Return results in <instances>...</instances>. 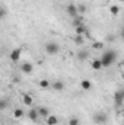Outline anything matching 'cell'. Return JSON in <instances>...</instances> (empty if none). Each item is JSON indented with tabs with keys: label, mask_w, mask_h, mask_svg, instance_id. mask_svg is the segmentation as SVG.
<instances>
[{
	"label": "cell",
	"mask_w": 124,
	"mask_h": 125,
	"mask_svg": "<svg viewBox=\"0 0 124 125\" xmlns=\"http://www.w3.org/2000/svg\"><path fill=\"white\" fill-rule=\"evenodd\" d=\"M115 58H117V52H115L114 50H107V51H104V54H102V57H101L102 65H104L105 68L111 67V65L115 62Z\"/></svg>",
	"instance_id": "obj_1"
},
{
	"label": "cell",
	"mask_w": 124,
	"mask_h": 125,
	"mask_svg": "<svg viewBox=\"0 0 124 125\" xmlns=\"http://www.w3.org/2000/svg\"><path fill=\"white\" fill-rule=\"evenodd\" d=\"M107 121H108V116H107L105 112H96V114L93 115V122H95V124L104 125V124H107Z\"/></svg>",
	"instance_id": "obj_2"
},
{
	"label": "cell",
	"mask_w": 124,
	"mask_h": 125,
	"mask_svg": "<svg viewBox=\"0 0 124 125\" xmlns=\"http://www.w3.org/2000/svg\"><path fill=\"white\" fill-rule=\"evenodd\" d=\"M45 51H47V54L54 55L60 51V45L56 44V42H48V44H45Z\"/></svg>",
	"instance_id": "obj_3"
},
{
	"label": "cell",
	"mask_w": 124,
	"mask_h": 125,
	"mask_svg": "<svg viewBox=\"0 0 124 125\" xmlns=\"http://www.w3.org/2000/svg\"><path fill=\"white\" fill-rule=\"evenodd\" d=\"M66 10H67V13L70 15V18H77L79 16V10H77V4H73V3H70V4H67V7H66Z\"/></svg>",
	"instance_id": "obj_4"
},
{
	"label": "cell",
	"mask_w": 124,
	"mask_h": 125,
	"mask_svg": "<svg viewBox=\"0 0 124 125\" xmlns=\"http://www.w3.org/2000/svg\"><path fill=\"white\" fill-rule=\"evenodd\" d=\"M114 100H115V105L117 106H121L124 103V89H120L114 93Z\"/></svg>",
	"instance_id": "obj_5"
},
{
	"label": "cell",
	"mask_w": 124,
	"mask_h": 125,
	"mask_svg": "<svg viewBox=\"0 0 124 125\" xmlns=\"http://www.w3.org/2000/svg\"><path fill=\"white\" fill-rule=\"evenodd\" d=\"M21 54H22V50H21V48H15V50L10 52V60H12V61H19V60H21Z\"/></svg>",
	"instance_id": "obj_6"
},
{
	"label": "cell",
	"mask_w": 124,
	"mask_h": 125,
	"mask_svg": "<svg viewBox=\"0 0 124 125\" xmlns=\"http://www.w3.org/2000/svg\"><path fill=\"white\" fill-rule=\"evenodd\" d=\"M21 70H22L24 74H31L32 70H34V65H32L31 62H24V64L21 65Z\"/></svg>",
	"instance_id": "obj_7"
},
{
	"label": "cell",
	"mask_w": 124,
	"mask_h": 125,
	"mask_svg": "<svg viewBox=\"0 0 124 125\" xmlns=\"http://www.w3.org/2000/svg\"><path fill=\"white\" fill-rule=\"evenodd\" d=\"M28 118H29L31 121H34V122H35V121H38V118H39L38 108H37V109H35V108H34V109H29V112H28Z\"/></svg>",
	"instance_id": "obj_8"
},
{
	"label": "cell",
	"mask_w": 124,
	"mask_h": 125,
	"mask_svg": "<svg viewBox=\"0 0 124 125\" xmlns=\"http://www.w3.org/2000/svg\"><path fill=\"white\" fill-rule=\"evenodd\" d=\"M38 112H39V116L44 118V119H47V118L51 115V114H50V109L45 108V106H39V108H38Z\"/></svg>",
	"instance_id": "obj_9"
},
{
	"label": "cell",
	"mask_w": 124,
	"mask_h": 125,
	"mask_svg": "<svg viewBox=\"0 0 124 125\" xmlns=\"http://www.w3.org/2000/svg\"><path fill=\"white\" fill-rule=\"evenodd\" d=\"M91 67H92L93 70H96V71L102 70V68H104V65H102V61H101V58H96V60H93V61L91 62Z\"/></svg>",
	"instance_id": "obj_10"
},
{
	"label": "cell",
	"mask_w": 124,
	"mask_h": 125,
	"mask_svg": "<svg viewBox=\"0 0 124 125\" xmlns=\"http://www.w3.org/2000/svg\"><path fill=\"white\" fill-rule=\"evenodd\" d=\"M22 100H24V105H25V106H32V103H34L32 96H31V94H28V93H24Z\"/></svg>",
	"instance_id": "obj_11"
},
{
	"label": "cell",
	"mask_w": 124,
	"mask_h": 125,
	"mask_svg": "<svg viewBox=\"0 0 124 125\" xmlns=\"http://www.w3.org/2000/svg\"><path fill=\"white\" fill-rule=\"evenodd\" d=\"M47 125H59V118L56 115H50L47 119H45Z\"/></svg>",
	"instance_id": "obj_12"
},
{
	"label": "cell",
	"mask_w": 124,
	"mask_h": 125,
	"mask_svg": "<svg viewBox=\"0 0 124 125\" xmlns=\"http://www.w3.org/2000/svg\"><path fill=\"white\" fill-rule=\"evenodd\" d=\"M24 115H25V112H24V109H21V108H16V109L13 111V118H15V119H21V118H24Z\"/></svg>",
	"instance_id": "obj_13"
},
{
	"label": "cell",
	"mask_w": 124,
	"mask_h": 125,
	"mask_svg": "<svg viewBox=\"0 0 124 125\" xmlns=\"http://www.w3.org/2000/svg\"><path fill=\"white\" fill-rule=\"evenodd\" d=\"M76 35H83V36H85V35H88V28L85 26V23L76 28Z\"/></svg>",
	"instance_id": "obj_14"
},
{
	"label": "cell",
	"mask_w": 124,
	"mask_h": 125,
	"mask_svg": "<svg viewBox=\"0 0 124 125\" xmlns=\"http://www.w3.org/2000/svg\"><path fill=\"white\" fill-rule=\"evenodd\" d=\"M51 89H54V90L60 92V90L64 89V83H63V82H54V83L51 84Z\"/></svg>",
	"instance_id": "obj_15"
},
{
	"label": "cell",
	"mask_w": 124,
	"mask_h": 125,
	"mask_svg": "<svg viewBox=\"0 0 124 125\" xmlns=\"http://www.w3.org/2000/svg\"><path fill=\"white\" fill-rule=\"evenodd\" d=\"M38 86H39L41 89H50V87H51V83H50L48 80H45V79H42V80H39V83H38Z\"/></svg>",
	"instance_id": "obj_16"
},
{
	"label": "cell",
	"mask_w": 124,
	"mask_h": 125,
	"mask_svg": "<svg viewBox=\"0 0 124 125\" xmlns=\"http://www.w3.org/2000/svg\"><path fill=\"white\" fill-rule=\"evenodd\" d=\"M80 86H82L83 90H91V89H92V83H91L89 80H82V82H80Z\"/></svg>",
	"instance_id": "obj_17"
},
{
	"label": "cell",
	"mask_w": 124,
	"mask_h": 125,
	"mask_svg": "<svg viewBox=\"0 0 124 125\" xmlns=\"http://www.w3.org/2000/svg\"><path fill=\"white\" fill-rule=\"evenodd\" d=\"M74 44L76 45H83L85 44V36L83 35H76L74 36Z\"/></svg>",
	"instance_id": "obj_18"
},
{
	"label": "cell",
	"mask_w": 124,
	"mask_h": 125,
	"mask_svg": "<svg viewBox=\"0 0 124 125\" xmlns=\"http://www.w3.org/2000/svg\"><path fill=\"white\" fill-rule=\"evenodd\" d=\"M110 13H111L112 16H117V15L120 13V7H118L117 4H112V6L110 7Z\"/></svg>",
	"instance_id": "obj_19"
},
{
	"label": "cell",
	"mask_w": 124,
	"mask_h": 125,
	"mask_svg": "<svg viewBox=\"0 0 124 125\" xmlns=\"http://www.w3.org/2000/svg\"><path fill=\"white\" fill-rule=\"evenodd\" d=\"M104 42H99V41H93L92 42V48L93 50H104Z\"/></svg>",
	"instance_id": "obj_20"
},
{
	"label": "cell",
	"mask_w": 124,
	"mask_h": 125,
	"mask_svg": "<svg viewBox=\"0 0 124 125\" xmlns=\"http://www.w3.org/2000/svg\"><path fill=\"white\" fill-rule=\"evenodd\" d=\"M73 25L77 28V26H80V25H83V16H77V18H74L73 19Z\"/></svg>",
	"instance_id": "obj_21"
},
{
	"label": "cell",
	"mask_w": 124,
	"mask_h": 125,
	"mask_svg": "<svg viewBox=\"0 0 124 125\" xmlns=\"http://www.w3.org/2000/svg\"><path fill=\"white\" fill-rule=\"evenodd\" d=\"M77 10H79V15H83L86 12V6L85 4H77Z\"/></svg>",
	"instance_id": "obj_22"
},
{
	"label": "cell",
	"mask_w": 124,
	"mask_h": 125,
	"mask_svg": "<svg viewBox=\"0 0 124 125\" xmlns=\"http://www.w3.org/2000/svg\"><path fill=\"white\" fill-rule=\"evenodd\" d=\"M79 118H70V121H69V125H79Z\"/></svg>",
	"instance_id": "obj_23"
},
{
	"label": "cell",
	"mask_w": 124,
	"mask_h": 125,
	"mask_svg": "<svg viewBox=\"0 0 124 125\" xmlns=\"http://www.w3.org/2000/svg\"><path fill=\"white\" fill-rule=\"evenodd\" d=\"M77 57H79V58H82V60H85V58L88 57V52H79V54H77Z\"/></svg>",
	"instance_id": "obj_24"
},
{
	"label": "cell",
	"mask_w": 124,
	"mask_h": 125,
	"mask_svg": "<svg viewBox=\"0 0 124 125\" xmlns=\"http://www.w3.org/2000/svg\"><path fill=\"white\" fill-rule=\"evenodd\" d=\"M6 108V100H1L0 102V109H4Z\"/></svg>",
	"instance_id": "obj_25"
},
{
	"label": "cell",
	"mask_w": 124,
	"mask_h": 125,
	"mask_svg": "<svg viewBox=\"0 0 124 125\" xmlns=\"http://www.w3.org/2000/svg\"><path fill=\"white\" fill-rule=\"evenodd\" d=\"M4 15H6V10H4V9H1V10H0V16H1V18H4Z\"/></svg>",
	"instance_id": "obj_26"
},
{
	"label": "cell",
	"mask_w": 124,
	"mask_h": 125,
	"mask_svg": "<svg viewBox=\"0 0 124 125\" xmlns=\"http://www.w3.org/2000/svg\"><path fill=\"white\" fill-rule=\"evenodd\" d=\"M121 38H123V41H124V26L121 28Z\"/></svg>",
	"instance_id": "obj_27"
},
{
	"label": "cell",
	"mask_w": 124,
	"mask_h": 125,
	"mask_svg": "<svg viewBox=\"0 0 124 125\" xmlns=\"http://www.w3.org/2000/svg\"><path fill=\"white\" fill-rule=\"evenodd\" d=\"M121 115H123V121H124V111H123V114H121Z\"/></svg>",
	"instance_id": "obj_28"
},
{
	"label": "cell",
	"mask_w": 124,
	"mask_h": 125,
	"mask_svg": "<svg viewBox=\"0 0 124 125\" xmlns=\"http://www.w3.org/2000/svg\"><path fill=\"white\" fill-rule=\"evenodd\" d=\"M121 77H123V79H124V73H123V74H121Z\"/></svg>",
	"instance_id": "obj_29"
},
{
	"label": "cell",
	"mask_w": 124,
	"mask_h": 125,
	"mask_svg": "<svg viewBox=\"0 0 124 125\" xmlns=\"http://www.w3.org/2000/svg\"><path fill=\"white\" fill-rule=\"evenodd\" d=\"M121 64H123V65H124V60H123V61H121Z\"/></svg>",
	"instance_id": "obj_30"
}]
</instances>
